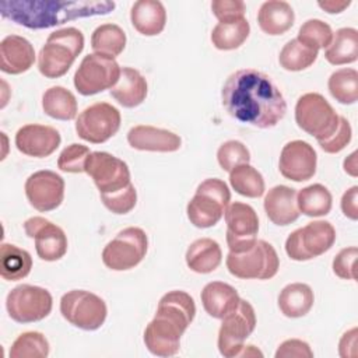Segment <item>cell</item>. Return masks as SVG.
I'll list each match as a JSON object with an SVG mask.
<instances>
[{
	"label": "cell",
	"mask_w": 358,
	"mask_h": 358,
	"mask_svg": "<svg viewBox=\"0 0 358 358\" xmlns=\"http://www.w3.org/2000/svg\"><path fill=\"white\" fill-rule=\"evenodd\" d=\"M343 214L355 221L358 218V186L350 187L341 197Z\"/></svg>",
	"instance_id": "cell-48"
},
{
	"label": "cell",
	"mask_w": 358,
	"mask_h": 358,
	"mask_svg": "<svg viewBox=\"0 0 358 358\" xmlns=\"http://www.w3.org/2000/svg\"><path fill=\"white\" fill-rule=\"evenodd\" d=\"M317 59V50H313L296 38L288 41L278 56L280 66L287 71H302L310 67Z\"/></svg>",
	"instance_id": "cell-38"
},
{
	"label": "cell",
	"mask_w": 358,
	"mask_h": 358,
	"mask_svg": "<svg viewBox=\"0 0 358 358\" xmlns=\"http://www.w3.org/2000/svg\"><path fill=\"white\" fill-rule=\"evenodd\" d=\"M263 206L268 220L280 227L295 222L301 214L296 206V190L284 185L271 187L264 197Z\"/></svg>",
	"instance_id": "cell-23"
},
{
	"label": "cell",
	"mask_w": 358,
	"mask_h": 358,
	"mask_svg": "<svg viewBox=\"0 0 358 358\" xmlns=\"http://www.w3.org/2000/svg\"><path fill=\"white\" fill-rule=\"evenodd\" d=\"M60 143V133L55 127L46 124H25L15 133L17 150L34 158L49 157L57 150Z\"/></svg>",
	"instance_id": "cell-20"
},
{
	"label": "cell",
	"mask_w": 358,
	"mask_h": 358,
	"mask_svg": "<svg viewBox=\"0 0 358 358\" xmlns=\"http://www.w3.org/2000/svg\"><path fill=\"white\" fill-rule=\"evenodd\" d=\"M315 295L312 288L303 282L285 285L278 295V308L287 317H302L312 309Z\"/></svg>",
	"instance_id": "cell-29"
},
{
	"label": "cell",
	"mask_w": 358,
	"mask_h": 358,
	"mask_svg": "<svg viewBox=\"0 0 358 358\" xmlns=\"http://www.w3.org/2000/svg\"><path fill=\"white\" fill-rule=\"evenodd\" d=\"M49 355V343L39 331H25L20 334L11 348V358H46Z\"/></svg>",
	"instance_id": "cell-39"
},
{
	"label": "cell",
	"mask_w": 358,
	"mask_h": 358,
	"mask_svg": "<svg viewBox=\"0 0 358 358\" xmlns=\"http://www.w3.org/2000/svg\"><path fill=\"white\" fill-rule=\"evenodd\" d=\"M127 143L131 148L140 151L173 152L182 145V138L166 129H159L148 124H138L129 130Z\"/></svg>",
	"instance_id": "cell-21"
},
{
	"label": "cell",
	"mask_w": 358,
	"mask_h": 358,
	"mask_svg": "<svg viewBox=\"0 0 358 358\" xmlns=\"http://www.w3.org/2000/svg\"><path fill=\"white\" fill-rule=\"evenodd\" d=\"M324 57L333 66L354 63L358 57V31L350 27L337 29L324 50Z\"/></svg>",
	"instance_id": "cell-30"
},
{
	"label": "cell",
	"mask_w": 358,
	"mask_h": 358,
	"mask_svg": "<svg viewBox=\"0 0 358 358\" xmlns=\"http://www.w3.org/2000/svg\"><path fill=\"white\" fill-rule=\"evenodd\" d=\"M120 66L115 59L90 53L87 55L74 74V87L84 95H95L115 87L120 77Z\"/></svg>",
	"instance_id": "cell-12"
},
{
	"label": "cell",
	"mask_w": 358,
	"mask_h": 358,
	"mask_svg": "<svg viewBox=\"0 0 358 358\" xmlns=\"http://www.w3.org/2000/svg\"><path fill=\"white\" fill-rule=\"evenodd\" d=\"M295 122L317 143L329 138L338 127L340 115L327 99L317 92H308L298 98L295 105Z\"/></svg>",
	"instance_id": "cell-6"
},
{
	"label": "cell",
	"mask_w": 358,
	"mask_h": 358,
	"mask_svg": "<svg viewBox=\"0 0 358 358\" xmlns=\"http://www.w3.org/2000/svg\"><path fill=\"white\" fill-rule=\"evenodd\" d=\"M84 49V35L74 27L53 31L38 55L39 73L46 78L64 76Z\"/></svg>",
	"instance_id": "cell-4"
},
{
	"label": "cell",
	"mask_w": 358,
	"mask_h": 358,
	"mask_svg": "<svg viewBox=\"0 0 358 358\" xmlns=\"http://www.w3.org/2000/svg\"><path fill=\"white\" fill-rule=\"evenodd\" d=\"M358 256V249L355 246H350V248H344L341 249L334 260H333V273L343 278V280H355V260Z\"/></svg>",
	"instance_id": "cell-46"
},
{
	"label": "cell",
	"mask_w": 358,
	"mask_h": 358,
	"mask_svg": "<svg viewBox=\"0 0 358 358\" xmlns=\"http://www.w3.org/2000/svg\"><path fill=\"white\" fill-rule=\"evenodd\" d=\"M218 330V351L225 358L239 357L245 347V340L256 327V313L253 306L241 299L238 306L224 316Z\"/></svg>",
	"instance_id": "cell-11"
},
{
	"label": "cell",
	"mask_w": 358,
	"mask_h": 358,
	"mask_svg": "<svg viewBox=\"0 0 358 358\" xmlns=\"http://www.w3.org/2000/svg\"><path fill=\"white\" fill-rule=\"evenodd\" d=\"M43 112L57 120H73L77 115V99L62 85L48 88L42 96Z\"/></svg>",
	"instance_id": "cell-32"
},
{
	"label": "cell",
	"mask_w": 358,
	"mask_h": 358,
	"mask_svg": "<svg viewBox=\"0 0 358 358\" xmlns=\"http://www.w3.org/2000/svg\"><path fill=\"white\" fill-rule=\"evenodd\" d=\"M344 171L351 175V176H357V152H351L345 159H344Z\"/></svg>",
	"instance_id": "cell-51"
},
{
	"label": "cell",
	"mask_w": 358,
	"mask_h": 358,
	"mask_svg": "<svg viewBox=\"0 0 358 358\" xmlns=\"http://www.w3.org/2000/svg\"><path fill=\"white\" fill-rule=\"evenodd\" d=\"M115 8L109 0H1V17L29 29H45L71 20L105 15Z\"/></svg>",
	"instance_id": "cell-2"
},
{
	"label": "cell",
	"mask_w": 358,
	"mask_h": 358,
	"mask_svg": "<svg viewBox=\"0 0 358 358\" xmlns=\"http://www.w3.org/2000/svg\"><path fill=\"white\" fill-rule=\"evenodd\" d=\"M130 21L138 34L155 36L165 28L166 10L158 0H138L131 6Z\"/></svg>",
	"instance_id": "cell-24"
},
{
	"label": "cell",
	"mask_w": 358,
	"mask_h": 358,
	"mask_svg": "<svg viewBox=\"0 0 358 358\" xmlns=\"http://www.w3.org/2000/svg\"><path fill=\"white\" fill-rule=\"evenodd\" d=\"M227 222V245L232 253L249 250L257 241L259 218L252 206L241 201L228 204L224 213Z\"/></svg>",
	"instance_id": "cell-16"
},
{
	"label": "cell",
	"mask_w": 358,
	"mask_h": 358,
	"mask_svg": "<svg viewBox=\"0 0 358 358\" xmlns=\"http://www.w3.org/2000/svg\"><path fill=\"white\" fill-rule=\"evenodd\" d=\"M351 4V1H334V0H329V1H319L317 6L320 8H323L326 13L329 14H338L341 11H344L348 6Z\"/></svg>",
	"instance_id": "cell-50"
},
{
	"label": "cell",
	"mask_w": 358,
	"mask_h": 358,
	"mask_svg": "<svg viewBox=\"0 0 358 358\" xmlns=\"http://www.w3.org/2000/svg\"><path fill=\"white\" fill-rule=\"evenodd\" d=\"M211 10L220 22L228 24L245 18L246 6L242 0H214Z\"/></svg>",
	"instance_id": "cell-44"
},
{
	"label": "cell",
	"mask_w": 358,
	"mask_h": 358,
	"mask_svg": "<svg viewBox=\"0 0 358 358\" xmlns=\"http://www.w3.org/2000/svg\"><path fill=\"white\" fill-rule=\"evenodd\" d=\"M24 189L29 204L41 213L56 210L64 199L63 178L48 169L29 175L25 180Z\"/></svg>",
	"instance_id": "cell-17"
},
{
	"label": "cell",
	"mask_w": 358,
	"mask_h": 358,
	"mask_svg": "<svg viewBox=\"0 0 358 358\" xmlns=\"http://www.w3.org/2000/svg\"><path fill=\"white\" fill-rule=\"evenodd\" d=\"M229 200L231 192L224 180L206 179L197 186L194 196L187 203V218L197 228L214 227L222 218Z\"/></svg>",
	"instance_id": "cell-5"
},
{
	"label": "cell",
	"mask_w": 358,
	"mask_h": 358,
	"mask_svg": "<svg viewBox=\"0 0 358 358\" xmlns=\"http://www.w3.org/2000/svg\"><path fill=\"white\" fill-rule=\"evenodd\" d=\"M228 271L243 280H268L280 268V259L268 242L257 239L255 245L243 253L229 252L225 260Z\"/></svg>",
	"instance_id": "cell-7"
},
{
	"label": "cell",
	"mask_w": 358,
	"mask_h": 358,
	"mask_svg": "<svg viewBox=\"0 0 358 358\" xmlns=\"http://www.w3.org/2000/svg\"><path fill=\"white\" fill-rule=\"evenodd\" d=\"M196 315L193 298L185 291H169L158 302L154 319L144 330V343L157 357H172L180 348V337Z\"/></svg>",
	"instance_id": "cell-3"
},
{
	"label": "cell",
	"mask_w": 358,
	"mask_h": 358,
	"mask_svg": "<svg viewBox=\"0 0 358 358\" xmlns=\"http://www.w3.org/2000/svg\"><path fill=\"white\" fill-rule=\"evenodd\" d=\"M312 358L313 351L310 350L309 344L306 341H302L299 338H289L282 341L277 351H275V358Z\"/></svg>",
	"instance_id": "cell-47"
},
{
	"label": "cell",
	"mask_w": 358,
	"mask_h": 358,
	"mask_svg": "<svg viewBox=\"0 0 358 358\" xmlns=\"http://www.w3.org/2000/svg\"><path fill=\"white\" fill-rule=\"evenodd\" d=\"M351 137H352V130H351L350 122L345 117L340 116V123L337 130L329 138H326L324 141H320L319 145L327 154H337L347 147V144L351 141Z\"/></svg>",
	"instance_id": "cell-45"
},
{
	"label": "cell",
	"mask_w": 358,
	"mask_h": 358,
	"mask_svg": "<svg viewBox=\"0 0 358 358\" xmlns=\"http://www.w3.org/2000/svg\"><path fill=\"white\" fill-rule=\"evenodd\" d=\"M250 25L246 18L235 22H218L211 31V42L220 50L238 49L248 39Z\"/></svg>",
	"instance_id": "cell-35"
},
{
	"label": "cell",
	"mask_w": 358,
	"mask_h": 358,
	"mask_svg": "<svg viewBox=\"0 0 358 358\" xmlns=\"http://www.w3.org/2000/svg\"><path fill=\"white\" fill-rule=\"evenodd\" d=\"M222 106L236 120L259 129L274 127L287 112V102L264 73L242 69L232 73L221 91Z\"/></svg>",
	"instance_id": "cell-1"
},
{
	"label": "cell",
	"mask_w": 358,
	"mask_h": 358,
	"mask_svg": "<svg viewBox=\"0 0 358 358\" xmlns=\"http://www.w3.org/2000/svg\"><path fill=\"white\" fill-rule=\"evenodd\" d=\"M336 242V229L329 221H312L289 234L285 252L295 262H306L326 253Z\"/></svg>",
	"instance_id": "cell-8"
},
{
	"label": "cell",
	"mask_w": 358,
	"mask_h": 358,
	"mask_svg": "<svg viewBox=\"0 0 358 358\" xmlns=\"http://www.w3.org/2000/svg\"><path fill=\"white\" fill-rule=\"evenodd\" d=\"M53 306L52 295L48 289L21 284L13 288L6 298L8 316L17 323H34L45 319Z\"/></svg>",
	"instance_id": "cell-13"
},
{
	"label": "cell",
	"mask_w": 358,
	"mask_h": 358,
	"mask_svg": "<svg viewBox=\"0 0 358 358\" xmlns=\"http://www.w3.org/2000/svg\"><path fill=\"white\" fill-rule=\"evenodd\" d=\"M101 200L103 206L113 214H127L134 208L137 203V192L134 185L130 183L119 192L110 194H101Z\"/></svg>",
	"instance_id": "cell-43"
},
{
	"label": "cell",
	"mask_w": 358,
	"mask_h": 358,
	"mask_svg": "<svg viewBox=\"0 0 358 358\" xmlns=\"http://www.w3.org/2000/svg\"><path fill=\"white\" fill-rule=\"evenodd\" d=\"M32 268V257L25 250L13 243L0 246V275L7 281L25 278Z\"/></svg>",
	"instance_id": "cell-31"
},
{
	"label": "cell",
	"mask_w": 358,
	"mask_h": 358,
	"mask_svg": "<svg viewBox=\"0 0 358 358\" xmlns=\"http://www.w3.org/2000/svg\"><path fill=\"white\" fill-rule=\"evenodd\" d=\"M217 161L224 171L231 172L241 164H249L250 152L243 143L238 140H228L220 145L217 151Z\"/></svg>",
	"instance_id": "cell-41"
},
{
	"label": "cell",
	"mask_w": 358,
	"mask_h": 358,
	"mask_svg": "<svg viewBox=\"0 0 358 358\" xmlns=\"http://www.w3.org/2000/svg\"><path fill=\"white\" fill-rule=\"evenodd\" d=\"M229 183L241 196L256 199L264 193V179L262 173L249 164H241L229 172Z\"/></svg>",
	"instance_id": "cell-36"
},
{
	"label": "cell",
	"mask_w": 358,
	"mask_h": 358,
	"mask_svg": "<svg viewBox=\"0 0 358 358\" xmlns=\"http://www.w3.org/2000/svg\"><path fill=\"white\" fill-rule=\"evenodd\" d=\"M250 355H259V357H262L263 354H262L259 350H256L255 345H248V348L243 347V350H242L241 354H239V357H250Z\"/></svg>",
	"instance_id": "cell-52"
},
{
	"label": "cell",
	"mask_w": 358,
	"mask_h": 358,
	"mask_svg": "<svg viewBox=\"0 0 358 358\" xmlns=\"http://www.w3.org/2000/svg\"><path fill=\"white\" fill-rule=\"evenodd\" d=\"M148 249L147 234L138 227L122 229L102 250L103 264L115 271L134 268L145 257Z\"/></svg>",
	"instance_id": "cell-10"
},
{
	"label": "cell",
	"mask_w": 358,
	"mask_h": 358,
	"mask_svg": "<svg viewBox=\"0 0 358 358\" xmlns=\"http://www.w3.org/2000/svg\"><path fill=\"white\" fill-rule=\"evenodd\" d=\"M186 264L187 267L199 274H208L218 268L222 260V252L218 245L211 238H200L190 243L186 250Z\"/></svg>",
	"instance_id": "cell-28"
},
{
	"label": "cell",
	"mask_w": 358,
	"mask_h": 358,
	"mask_svg": "<svg viewBox=\"0 0 358 358\" xmlns=\"http://www.w3.org/2000/svg\"><path fill=\"white\" fill-rule=\"evenodd\" d=\"M331 96L343 105H352L358 99V73L355 69H340L327 81Z\"/></svg>",
	"instance_id": "cell-37"
},
{
	"label": "cell",
	"mask_w": 358,
	"mask_h": 358,
	"mask_svg": "<svg viewBox=\"0 0 358 358\" xmlns=\"http://www.w3.org/2000/svg\"><path fill=\"white\" fill-rule=\"evenodd\" d=\"M316 164L317 155L313 147L306 141L292 140L281 150L278 169L289 180L305 182L316 173Z\"/></svg>",
	"instance_id": "cell-19"
},
{
	"label": "cell",
	"mask_w": 358,
	"mask_h": 358,
	"mask_svg": "<svg viewBox=\"0 0 358 358\" xmlns=\"http://www.w3.org/2000/svg\"><path fill=\"white\" fill-rule=\"evenodd\" d=\"M60 313L74 327L92 331L105 323L108 309L101 296L85 289H71L60 298Z\"/></svg>",
	"instance_id": "cell-9"
},
{
	"label": "cell",
	"mask_w": 358,
	"mask_h": 358,
	"mask_svg": "<svg viewBox=\"0 0 358 358\" xmlns=\"http://www.w3.org/2000/svg\"><path fill=\"white\" fill-rule=\"evenodd\" d=\"M117 108L108 102H96L85 108L76 120L77 136L88 143L101 144L113 137L120 127Z\"/></svg>",
	"instance_id": "cell-14"
},
{
	"label": "cell",
	"mask_w": 358,
	"mask_h": 358,
	"mask_svg": "<svg viewBox=\"0 0 358 358\" xmlns=\"http://www.w3.org/2000/svg\"><path fill=\"white\" fill-rule=\"evenodd\" d=\"M338 352L343 358L357 357V327L345 331L338 343Z\"/></svg>",
	"instance_id": "cell-49"
},
{
	"label": "cell",
	"mask_w": 358,
	"mask_h": 358,
	"mask_svg": "<svg viewBox=\"0 0 358 358\" xmlns=\"http://www.w3.org/2000/svg\"><path fill=\"white\" fill-rule=\"evenodd\" d=\"M331 38H333V31L330 25L317 18H310L305 21L301 25L296 36V39L301 43L317 52L319 49L327 48L331 42Z\"/></svg>",
	"instance_id": "cell-40"
},
{
	"label": "cell",
	"mask_w": 358,
	"mask_h": 358,
	"mask_svg": "<svg viewBox=\"0 0 358 358\" xmlns=\"http://www.w3.org/2000/svg\"><path fill=\"white\" fill-rule=\"evenodd\" d=\"M35 62L32 43L20 35H7L0 42V70L7 74L28 71Z\"/></svg>",
	"instance_id": "cell-22"
},
{
	"label": "cell",
	"mask_w": 358,
	"mask_h": 358,
	"mask_svg": "<svg viewBox=\"0 0 358 358\" xmlns=\"http://www.w3.org/2000/svg\"><path fill=\"white\" fill-rule=\"evenodd\" d=\"M147 91L148 85L143 74L133 67H123L117 83L110 88V95L122 106L136 108L144 102Z\"/></svg>",
	"instance_id": "cell-26"
},
{
	"label": "cell",
	"mask_w": 358,
	"mask_h": 358,
	"mask_svg": "<svg viewBox=\"0 0 358 358\" xmlns=\"http://www.w3.org/2000/svg\"><path fill=\"white\" fill-rule=\"evenodd\" d=\"M25 234L35 241L36 255L45 262H56L67 252L64 231L43 217H31L24 222Z\"/></svg>",
	"instance_id": "cell-18"
},
{
	"label": "cell",
	"mask_w": 358,
	"mask_h": 358,
	"mask_svg": "<svg viewBox=\"0 0 358 358\" xmlns=\"http://www.w3.org/2000/svg\"><path fill=\"white\" fill-rule=\"evenodd\" d=\"M201 303L204 310L214 319H222L232 312L241 298L238 291L222 281H211L201 291Z\"/></svg>",
	"instance_id": "cell-25"
},
{
	"label": "cell",
	"mask_w": 358,
	"mask_h": 358,
	"mask_svg": "<svg viewBox=\"0 0 358 358\" xmlns=\"http://www.w3.org/2000/svg\"><path fill=\"white\" fill-rule=\"evenodd\" d=\"M295 21L292 7L282 0L264 1L257 13V24L260 29L271 36L285 34Z\"/></svg>",
	"instance_id": "cell-27"
},
{
	"label": "cell",
	"mask_w": 358,
	"mask_h": 358,
	"mask_svg": "<svg viewBox=\"0 0 358 358\" xmlns=\"http://www.w3.org/2000/svg\"><path fill=\"white\" fill-rule=\"evenodd\" d=\"M126 46V34L116 24H102L91 35V48L94 53L115 59Z\"/></svg>",
	"instance_id": "cell-34"
},
{
	"label": "cell",
	"mask_w": 358,
	"mask_h": 358,
	"mask_svg": "<svg viewBox=\"0 0 358 358\" xmlns=\"http://www.w3.org/2000/svg\"><path fill=\"white\" fill-rule=\"evenodd\" d=\"M85 173L94 180L99 194L119 192L131 183L127 164L105 151H92L85 162Z\"/></svg>",
	"instance_id": "cell-15"
},
{
	"label": "cell",
	"mask_w": 358,
	"mask_h": 358,
	"mask_svg": "<svg viewBox=\"0 0 358 358\" xmlns=\"http://www.w3.org/2000/svg\"><path fill=\"white\" fill-rule=\"evenodd\" d=\"M333 197L330 190L320 185L313 183L296 193V206L299 213L308 217H322L330 213Z\"/></svg>",
	"instance_id": "cell-33"
},
{
	"label": "cell",
	"mask_w": 358,
	"mask_h": 358,
	"mask_svg": "<svg viewBox=\"0 0 358 358\" xmlns=\"http://www.w3.org/2000/svg\"><path fill=\"white\" fill-rule=\"evenodd\" d=\"M92 151L87 145L73 143L67 145L57 158V168L69 173L85 172V162Z\"/></svg>",
	"instance_id": "cell-42"
}]
</instances>
